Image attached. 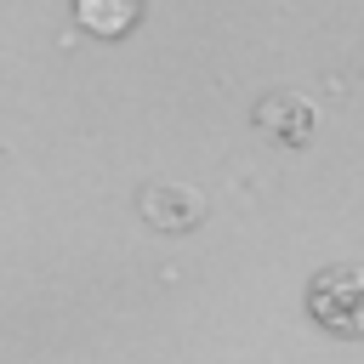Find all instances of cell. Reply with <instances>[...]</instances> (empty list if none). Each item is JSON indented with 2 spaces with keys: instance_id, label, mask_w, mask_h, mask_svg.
Instances as JSON below:
<instances>
[{
  "instance_id": "7a4b0ae2",
  "label": "cell",
  "mask_w": 364,
  "mask_h": 364,
  "mask_svg": "<svg viewBox=\"0 0 364 364\" xmlns=\"http://www.w3.org/2000/svg\"><path fill=\"white\" fill-rule=\"evenodd\" d=\"M256 119L279 136V142H290V148H301L307 136H313V125H318V114H313V102L307 97H290V91H279V97H267L262 108H256Z\"/></svg>"
},
{
  "instance_id": "3957f363",
  "label": "cell",
  "mask_w": 364,
  "mask_h": 364,
  "mask_svg": "<svg viewBox=\"0 0 364 364\" xmlns=\"http://www.w3.org/2000/svg\"><path fill=\"white\" fill-rule=\"evenodd\" d=\"M74 17H80L85 34H97V40H119V34L136 28L142 0H74Z\"/></svg>"
},
{
  "instance_id": "6da1fadb",
  "label": "cell",
  "mask_w": 364,
  "mask_h": 364,
  "mask_svg": "<svg viewBox=\"0 0 364 364\" xmlns=\"http://www.w3.org/2000/svg\"><path fill=\"white\" fill-rule=\"evenodd\" d=\"M307 313L330 330V336H364V267L358 262H336L324 273H313L307 284Z\"/></svg>"
}]
</instances>
